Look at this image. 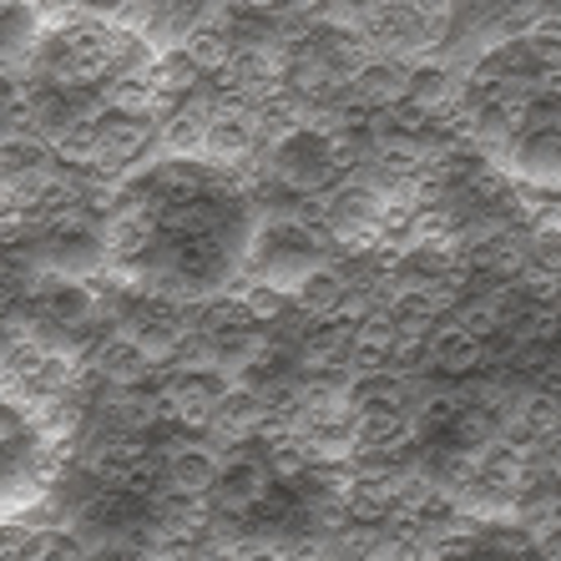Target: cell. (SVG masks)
I'll list each match as a JSON object with an SVG mask.
<instances>
[{
    "instance_id": "obj_9",
    "label": "cell",
    "mask_w": 561,
    "mask_h": 561,
    "mask_svg": "<svg viewBox=\"0 0 561 561\" xmlns=\"http://www.w3.org/2000/svg\"><path fill=\"white\" fill-rule=\"evenodd\" d=\"M288 299H294V309H299L309 324H319V319H340L344 299H350V284H344L340 268L319 263L313 274H304L299 284L288 288Z\"/></svg>"
},
{
    "instance_id": "obj_7",
    "label": "cell",
    "mask_w": 561,
    "mask_h": 561,
    "mask_svg": "<svg viewBox=\"0 0 561 561\" xmlns=\"http://www.w3.org/2000/svg\"><path fill=\"white\" fill-rule=\"evenodd\" d=\"M259 152V142H253V112L249 106H228V112H218V117L203 127V152H197V162L208 157V162H222V168H233V162H243V157Z\"/></svg>"
},
{
    "instance_id": "obj_10",
    "label": "cell",
    "mask_w": 561,
    "mask_h": 561,
    "mask_svg": "<svg viewBox=\"0 0 561 561\" xmlns=\"http://www.w3.org/2000/svg\"><path fill=\"white\" fill-rule=\"evenodd\" d=\"M425 354H431L435 375H450V379H470L476 369H485V344H476L470 334H460L450 319L435 324V334L425 340Z\"/></svg>"
},
{
    "instance_id": "obj_5",
    "label": "cell",
    "mask_w": 561,
    "mask_h": 561,
    "mask_svg": "<svg viewBox=\"0 0 561 561\" xmlns=\"http://www.w3.org/2000/svg\"><path fill=\"white\" fill-rule=\"evenodd\" d=\"M405 77H410L405 61H394V56H369V61L344 81V96L359 102L365 112H390V106L405 102Z\"/></svg>"
},
{
    "instance_id": "obj_1",
    "label": "cell",
    "mask_w": 561,
    "mask_h": 561,
    "mask_svg": "<svg viewBox=\"0 0 561 561\" xmlns=\"http://www.w3.org/2000/svg\"><path fill=\"white\" fill-rule=\"evenodd\" d=\"M157 460H162V491L168 496H183V501L213 496L222 470V450L213 445V435H178Z\"/></svg>"
},
{
    "instance_id": "obj_8",
    "label": "cell",
    "mask_w": 561,
    "mask_h": 561,
    "mask_svg": "<svg viewBox=\"0 0 561 561\" xmlns=\"http://www.w3.org/2000/svg\"><path fill=\"white\" fill-rule=\"evenodd\" d=\"M92 379H102L106 390H131V385H142V379H152V369H147V359L137 354V344L127 340V334H102V340L92 344Z\"/></svg>"
},
{
    "instance_id": "obj_4",
    "label": "cell",
    "mask_w": 561,
    "mask_h": 561,
    "mask_svg": "<svg viewBox=\"0 0 561 561\" xmlns=\"http://www.w3.org/2000/svg\"><path fill=\"white\" fill-rule=\"evenodd\" d=\"M460 92H466V87H460V77L445 61H415L410 66V77H405V106L420 112L425 122L450 117L456 102H460Z\"/></svg>"
},
{
    "instance_id": "obj_3",
    "label": "cell",
    "mask_w": 561,
    "mask_h": 561,
    "mask_svg": "<svg viewBox=\"0 0 561 561\" xmlns=\"http://www.w3.org/2000/svg\"><path fill=\"white\" fill-rule=\"evenodd\" d=\"M379 193L369 183H340L324 197V228L329 238H340L344 249H375V228H379Z\"/></svg>"
},
{
    "instance_id": "obj_2",
    "label": "cell",
    "mask_w": 561,
    "mask_h": 561,
    "mask_svg": "<svg viewBox=\"0 0 561 561\" xmlns=\"http://www.w3.org/2000/svg\"><path fill=\"white\" fill-rule=\"evenodd\" d=\"M92 131H96V172L106 178H122L131 172L137 162H147L157 147V127L147 117H122V112H96L92 117Z\"/></svg>"
},
{
    "instance_id": "obj_12",
    "label": "cell",
    "mask_w": 561,
    "mask_h": 561,
    "mask_svg": "<svg viewBox=\"0 0 561 561\" xmlns=\"http://www.w3.org/2000/svg\"><path fill=\"white\" fill-rule=\"evenodd\" d=\"M551 309H557V313H561V299H557V304H551Z\"/></svg>"
},
{
    "instance_id": "obj_11",
    "label": "cell",
    "mask_w": 561,
    "mask_h": 561,
    "mask_svg": "<svg viewBox=\"0 0 561 561\" xmlns=\"http://www.w3.org/2000/svg\"><path fill=\"white\" fill-rule=\"evenodd\" d=\"M531 551H536V561H561V526L531 531Z\"/></svg>"
},
{
    "instance_id": "obj_6",
    "label": "cell",
    "mask_w": 561,
    "mask_h": 561,
    "mask_svg": "<svg viewBox=\"0 0 561 561\" xmlns=\"http://www.w3.org/2000/svg\"><path fill=\"white\" fill-rule=\"evenodd\" d=\"M476 481L491 485V491H501V496H516V501H522L526 485H531V445L496 435V440H491L481 456H476Z\"/></svg>"
}]
</instances>
